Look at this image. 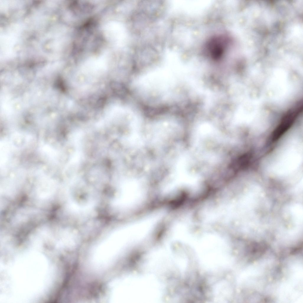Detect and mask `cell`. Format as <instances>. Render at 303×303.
Here are the masks:
<instances>
[{"mask_svg": "<svg viewBox=\"0 0 303 303\" xmlns=\"http://www.w3.org/2000/svg\"><path fill=\"white\" fill-rule=\"evenodd\" d=\"M178 79L170 68L156 67L149 70L133 82L135 92L152 104L172 103L176 99Z\"/></svg>", "mask_w": 303, "mask_h": 303, "instance_id": "cell-1", "label": "cell"}, {"mask_svg": "<svg viewBox=\"0 0 303 303\" xmlns=\"http://www.w3.org/2000/svg\"><path fill=\"white\" fill-rule=\"evenodd\" d=\"M113 201L115 206L121 208L132 207L143 200L145 188L139 182L131 180L121 186Z\"/></svg>", "mask_w": 303, "mask_h": 303, "instance_id": "cell-2", "label": "cell"}, {"mask_svg": "<svg viewBox=\"0 0 303 303\" xmlns=\"http://www.w3.org/2000/svg\"><path fill=\"white\" fill-rule=\"evenodd\" d=\"M233 38L228 33L213 34L206 41L202 49L203 54L213 60H219L228 54L233 45Z\"/></svg>", "mask_w": 303, "mask_h": 303, "instance_id": "cell-3", "label": "cell"}]
</instances>
